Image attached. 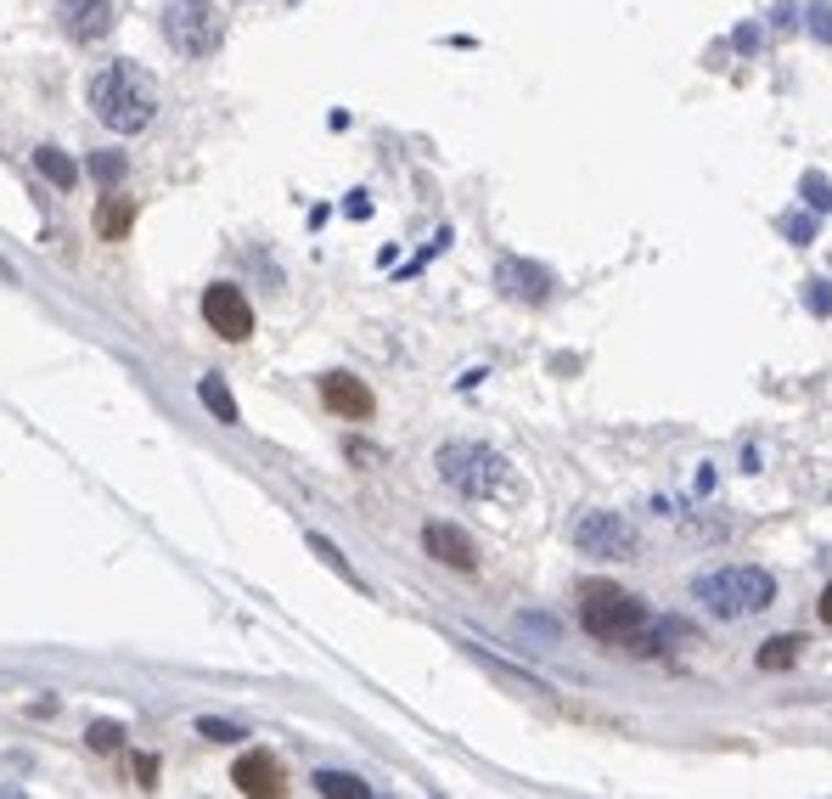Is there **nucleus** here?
Instances as JSON below:
<instances>
[{
  "label": "nucleus",
  "instance_id": "nucleus-26",
  "mask_svg": "<svg viewBox=\"0 0 832 799\" xmlns=\"http://www.w3.org/2000/svg\"><path fill=\"white\" fill-rule=\"evenodd\" d=\"M90 743H96V748H113V743H119V726H96Z\"/></svg>",
  "mask_w": 832,
  "mask_h": 799
},
{
  "label": "nucleus",
  "instance_id": "nucleus-7",
  "mask_svg": "<svg viewBox=\"0 0 832 799\" xmlns=\"http://www.w3.org/2000/svg\"><path fill=\"white\" fill-rule=\"evenodd\" d=\"M203 321L214 326L220 339H231V344L254 339V310H248V299H242V288H231V281L203 288Z\"/></svg>",
  "mask_w": 832,
  "mask_h": 799
},
{
  "label": "nucleus",
  "instance_id": "nucleus-4",
  "mask_svg": "<svg viewBox=\"0 0 832 799\" xmlns=\"http://www.w3.org/2000/svg\"><path fill=\"white\" fill-rule=\"evenodd\" d=\"M579 625L591 631L597 642L635 647V642H642V631L653 625V614H647L642 597H630V591H619V586H585V597H579Z\"/></svg>",
  "mask_w": 832,
  "mask_h": 799
},
{
  "label": "nucleus",
  "instance_id": "nucleus-21",
  "mask_svg": "<svg viewBox=\"0 0 832 799\" xmlns=\"http://www.w3.org/2000/svg\"><path fill=\"white\" fill-rule=\"evenodd\" d=\"M90 175L119 180V175H124V158H119V153H96V158H90Z\"/></svg>",
  "mask_w": 832,
  "mask_h": 799
},
{
  "label": "nucleus",
  "instance_id": "nucleus-11",
  "mask_svg": "<svg viewBox=\"0 0 832 799\" xmlns=\"http://www.w3.org/2000/svg\"><path fill=\"white\" fill-rule=\"evenodd\" d=\"M321 400H326V411H337V417H350V422H366L371 417V389L360 384V378H350V371H326L321 378Z\"/></svg>",
  "mask_w": 832,
  "mask_h": 799
},
{
  "label": "nucleus",
  "instance_id": "nucleus-2",
  "mask_svg": "<svg viewBox=\"0 0 832 799\" xmlns=\"http://www.w3.org/2000/svg\"><path fill=\"white\" fill-rule=\"evenodd\" d=\"M692 597L714 620H743V614H765L776 602V580L754 569V563H725V569H709L692 580Z\"/></svg>",
  "mask_w": 832,
  "mask_h": 799
},
{
  "label": "nucleus",
  "instance_id": "nucleus-22",
  "mask_svg": "<svg viewBox=\"0 0 832 799\" xmlns=\"http://www.w3.org/2000/svg\"><path fill=\"white\" fill-rule=\"evenodd\" d=\"M781 231H788V237H794V243H810V231H816V220H810V214H788V220H781Z\"/></svg>",
  "mask_w": 832,
  "mask_h": 799
},
{
  "label": "nucleus",
  "instance_id": "nucleus-5",
  "mask_svg": "<svg viewBox=\"0 0 832 799\" xmlns=\"http://www.w3.org/2000/svg\"><path fill=\"white\" fill-rule=\"evenodd\" d=\"M164 40L175 45L180 57L191 63H203L220 52V40H225V18L209 7V0H169L164 7Z\"/></svg>",
  "mask_w": 832,
  "mask_h": 799
},
{
  "label": "nucleus",
  "instance_id": "nucleus-1",
  "mask_svg": "<svg viewBox=\"0 0 832 799\" xmlns=\"http://www.w3.org/2000/svg\"><path fill=\"white\" fill-rule=\"evenodd\" d=\"M85 102H90V113L102 119L108 130L141 135L146 124L158 119V85H153V74H141L135 63H108V68L90 74Z\"/></svg>",
  "mask_w": 832,
  "mask_h": 799
},
{
  "label": "nucleus",
  "instance_id": "nucleus-27",
  "mask_svg": "<svg viewBox=\"0 0 832 799\" xmlns=\"http://www.w3.org/2000/svg\"><path fill=\"white\" fill-rule=\"evenodd\" d=\"M821 620H827V625H832V586H827V591H821Z\"/></svg>",
  "mask_w": 832,
  "mask_h": 799
},
{
  "label": "nucleus",
  "instance_id": "nucleus-20",
  "mask_svg": "<svg viewBox=\"0 0 832 799\" xmlns=\"http://www.w3.org/2000/svg\"><path fill=\"white\" fill-rule=\"evenodd\" d=\"M805 304H810L816 315H832V281H821V276L805 281Z\"/></svg>",
  "mask_w": 832,
  "mask_h": 799
},
{
  "label": "nucleus",
  "instance_id": "nucleus-13",
  "mask_svg": "<svg viewBox=\"0 0 832 799\" xmlns=\"http://www.w3.org/2000/svg\"><path fill=\"white\" fill-rule=\"evenodd\" d=\"M130 220H135V203H130V198H108V203H102V214H96V225H102V237H108V243H119V237H124Z\"/></svg>",
  "mask_w": 832,
  "mask_h": 799
},
{
  "label": "nucleus",
  "instance_id": "nucleus-24",
  "mask_svg": "<svg viewBox=\"0 0 832 799\" xmlns=\"http://www.w3.org/2000/svg\"><path fill=\"white\" fill-rule=\"evenodd\" d=\"M731 40H737V52H759V29H737Z\"/></svg>",
  "mask_w": 832,
  "mask_h": 799
},
{
  "label": "nucleus",
  "instance_id": "nucleus-19",
  "mask_svg": "<svg viewBox=\"0 0 832 799\" xmlns=\"http://www.w3.org/2000/svg\"><path fill=\"white\" fill-rule=\"evenodd\" d=\"M310 546H315V552H321V557H326V563H332V569H337V575H344L350 586H360V575L350 569V563H344V552H337L332 541H321V535H310Z\"/></svg>",
  "mask_w": 832,
  "mask_h": 799
},
{
  "label": "nucleus",
  "instance_id": "nucleus-23",
  "mask_svg": "<svg viewBox=\"0 0 832 799\" xmlns=\"http://www.w3.org/2000/svg\"><path fill=\"white\" fill-rule=\"evenodd\" d=\"M810 34H816L821 45H832V12H827V7H816V12H810Z\"/></svg>",
  "mask_w": 832,
  "mask_h": 799
},
{
  "label": "nucleus",
  "instance_id": "nucleus-17",
  "mask_svg": "<svg viewBox=\"0 0 832 799\" xmlns=\"http://www.w3.org/2000/svg\"><path fill=\"white\" fill-rule=\"evenodd\" d=\"M198 395H203V406H209L220 422H236V400H231V389H225L220 378H203V384H198Z\"/></svg>",
  "mask_w": 832,
  "mask_h": 799
},
{
  "label": "nucleus",
  "instance_id": "nucleus-25",
  "mask_svg": "<svg viewBox=\"0 0 832 799\" xmlns=\"http://www.w3.org/2000/svg\"><path fill=\"white\" fill-rule=\"evenodd\" d=\"M203 732H209V737H214V743H231V737H242V732H236V726H220V721H203Z\"/></svg>",
  "mask_w": 832,
  "mask_h": 799
},
{
  "label": "nucleus",
  "instance_id": "nucleus-16",
  "mask_svg": "<svg viewBox=\"0 0 832 799\" xmlns=\"http://www.w3.org/2000/svg\"><path fill=\"white\" fill-rule=\"evenodd\" d=\"M34 164H40V175H52V186H57V192H68V186L79 180V175H74V164H68L57 147H40V153H34Z\"/></svg>",
  "mask_w": 832,
  "mask_h": 799
},
{
  "label": "nucleus",
  "instance_id": "nucleus-14",
  "mask_svg": "<svg viewBox=\"0 0 832 799\" xmlns=\"http://www.w3.org/2000/svg\"><path fill=\"white\" fill-rule=\"evenodd\" d=\"M799 647H805L799 636H770V642L759 647V659H754V665H759V670H788V665L799 659Z\"/></svg>",
  "mask_w": 832,
  "mask_h": 799
},
{
  "label": "nucleus",
  "instance_id": "nucleus-15",
  "mask_svg": "<svg viewBox=\"0 0 832 799\" xmlns=\"http://www.w3.org/2000/svg\"><path fill=\"white\" fill-rule=\"evenodd\" d=\"M315 794H332V799H366L371 788L350 772H315Z\"/></svg>",
  "mask_w": 832,
  "mask_h": 799
},
{
  "label": "nucleus",
  "instance_id": "nucleus-6",
  "mask_svg": "<svg viewBox=\"0 0 832 799\" xmlns=\"http://www.w3.org/2000/svg\"><path fill=\"white\" fill-rule=\"evenodd\" d=\"M574 546H579L585 557L624 563V557H635V530L619 519V512H579V524H574Z\"/></svg>",
  "mask_w": 832,
  "mask_h": 799
},
{
  "label": "nucleus",
  "instance_id": "nucleus-9",
  "mask_svg": "<svg viewBox=\"0 0 832 799\" xmlns=\"http://www.w3.org/2000/svg\"><path fill=\"white\" fill-rule=\"evenodd\" d=\"M422 552H428L433 563H445V569H462V575L478 569V546H473L456 524H428V530H422Z\"/></svg>",
  "mask_w": 832,
  "mask_h": 799
},
{
  "label": "nucleus",
  "instance_id": "nucleus-10",
  "mask_svg": "<svg viewBox=\"0 0 832 799\" xmlns=\"http://www.w3.org/2000/svg\"><path fill=\"white\" fill-rule=\"evenodd\" d=\"M496 288H501L507 299L541 304V299H552V270L529 265V259H501V265H496Z\"/></svg>",
  "mask_w": 832,
  "mask_h": 799
},
{
  "label": "nucleus",
  "instance_id": "nucleus-18",
  "mask_svg": "<svg viewBox=\"0 0 832 799\" xmlns=\"http://www.w3.org/2000/svg\"><path fill=\"white\" fill-rule=\"evenodd\" d=\"M799 192H805V209H810V214H832V186H827V175L810 169V175L799 180Z\"/></svg>",
  "mask_w": 832,
  "mask_h": 799
},
{
  "label": "nucleus",
  "instance_id": "nucleus-12",
  "mask_svg": "<svg viewBox=\"0 0 832 799\" xmlns=\"http://www.w3.org/2000/svg\"><path fill=\"white\" fill-rule=\"evenodd\" d=\"M231 783H236L242 794L265 799V794H281V766H276V761L265 755V748H254V755H242V761H236Z\"/></svg>",
  "mask_w": 832,
  "mask_h": 799
},
{
  "label": "nucleus",
  "instance_id": "nucleus-8",
  "mask_svg": "<svg viewBox=\"0 0 832 799\" xmlns=\"http://www.w3.org/2000/svg\"><path fill=\"white\" fill-rule=\"evenodd\" d=\"M57 23L68 40L90 45L113 34V0H57Z\"/></svg>",
  "mask_w": 832,
  "mask_h": 799
},
{
  "label": "nucleus",
  "instance_id": "nucleus-3",
  "mask_svg": "<svg viewBox=\"0 0 832 799\" xmlns=\"http://www.w3.org/2000/svg\"><path fill=\"white\" fill-rule=\"evenodd\" d=\"M433 467H439V479H445L456 496H473V501L512 496V467H507V456H501V451H489V445L451 440V445H439Z\"/></svg>",
  "mask_w": 832,
  "mask_h": 799
}]
</instances>
